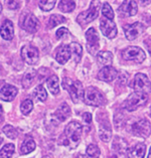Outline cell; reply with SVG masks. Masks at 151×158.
Returning a JSON list of instances; mask_svg holds the SVG:
<instances>
[{
    "label": "cell",
    "mask_w": 151,
    "mask_h": 158,
    "mask_svg": "<svg viewBox=\"0 0 151 158\" xmlns=\"http://www.w3.org/2000/svg\"><path fill=\"white\" fill-rule=\"evenodd\" d=\"M83 132V126L78 121H72L65 127V134L67 137L68 145L71 148H76L81 140V135Z\"/></svg>",
    "instance_id": "cell-1"
},
{
    "label": "cell",
    "mask_w": 151,
    "mask_h": 158,
    "mask_svg": "<svg viewBox=\"0 0 151 158\" xmlns=\"http://www.w3.org/2000/svg\"><path fill=\"white\" fill-rule=\"evenodd\" d=\"M63 86L69 92L73 103H78L84 96L85 91L83 89V85L79 81H73L69 78H65L63 81Z\"/></svg>",
    "instance_id": "cell-2"
},
{
    "label": "cell",
    "mask_w": 151,
    "mask_h": 158,
    "mask_svg": "<svg viewBox=\"0 0 151 158\" xmlns=\"http://www.w3.org/2000/svg\"><path fill=\"white\" fill-rule=\"evenodd\" d=\"M84 101L89 106L100 107L105 103V98L98 89L89 87L84 92Z\"/></svg>",
    "instance_id": "cell-3"
},
{
    "label": "cell",
    "mask_w": 151,
    "mask_h": 158,
    "mask_svg": "<svg viewBox=\"0 0 151 158\" xmlns=\"http://www.w3.org/2000/svg\"><path fill=\"white\" fill-rule=\"evenodd\" d=\"M100 6H101L100 1H92L89 10L84 11V12L79 14L78 18H77V21H78L81 25H85V24L90 23V22H92L94 19H96L97 17H98Z\"/></svg>",
    "instance_id": "cell-4"
},
{
    "label": "cell",
    "mask_w": 151,
    "mask_h": 158,
    "mask_svg": "<svg viewBox=\"0 0 151 158\" xmlns=\"http://www.w3.org/2000/svg\"><path fill=\"white\" fill-rule=\"evenodd\" d=\"M149 96L147 95H143L140 93H136L134 92L133 94H131L125 102L123 104V107L125 108L127 111H134L137 110L139 107H141L143 105H145L147 103V100H148Z\"/></svg>",
    "instance_id": "cell-5"
},
{
    "label": "cell",
    "mask_w": 151,
    "mask_h": 158,
    "mask_svg": "<svg viewBox=\"0 0 151 158\" xmlns=\"http://www.w3.org/2000/svg\"><path fill=\"white\" fill-rule=\"evenodd\" d=\"M19 25L22 29H24L25 31L29 33H34L37 31V29L40 28V22L36 16L32 13H24L21 15L20 22Z\"/></svg>",
    "instance_id": "cell-6"
},
{
    "label": "cell",
    "mask_w": 151,
    "mask_h": 158,
    "mask_svg": "<svg viewBox=\"0 0 151 158\" xmlns=\"http://www.w3.org/2000/svg\"><path fill=\"white\" fill-rule=\"evenodd\" d=\"M133 89L136 93L149 96L151 92V83L144 74H137L133 81Z\"/></svg>",
    "instance_id": "cell-7"
},
{
    "label": "cell",
    "mask_w": 151,
    "mask_h": 158,
    "mask_svg": "<svg viewBox=\"0 0 151 158\" xmlns=\"http://www.w3.org/2000/svg\"><path fill=\"white\" fill-rule=\"evenodd\" d=\"M122 56L124 60L135 61L137 64H141L146 59V55L141 48L138 47H128L122 52Z\"/></svg>",
    "instance_id": "cell-8"
},
{
    "label": "cell",
    "mask_w": 151,
    "mask_h": 158,
    "mask_svg": "<svg viewBox=\"0 0 151 158\" xmlns=\"http://www.w3.org/2000/svg\"><path fill=\"white\" fill-rule=\"evenodd\" d=\"M87 48L91 55L95 56L99 49V34L95 28H89L86 32Z\"/></svg>",
    "instance_id": "cell-9"
},
{
    "label": "cell",
    "mask_w": 151,
    "mask_h": 158,
    "mask_svg": "<svg viewBox=\"0 0 151 158\" xmlns=\"http://www.w3.org/2000/svg\"><path fill=\"white\" fill-rule=\"evenodd\" d=\"M21 57L26 64L30 65L36 64L38 60V57H40L38 49L32 45H24L21 48Z\"/></svg>",
    "instance_id": "cell-10"
},
{
    "label": "cell",
    "mask_w": 151,
    "mask_h": 158,
    "mask_svg": "<svg viewBox=\"0 0 151 158\" xmlns=\"http://www.w3.org/2000/svg\"><path fill=\"white\" fill-rule=\"evenodd\" d=\"M132 129L134 134L141 138H147L151 134V125L146 119H142L136 122L132 126Z\"/></svg>",
    "instance_id": "cell-11"
},
{
    "label": "cell",
    "mask_w": 151,
    "mask_h": 158,
    "mask_svg": "<svg viewBox=\"0 0 151 158\" xmlns=\"http://www.w3.org/2000/svg\"><path fill=\"white\" fill-rule=\"evenodd\" d=\"M100 28L104 35L107 36L108 38H114L118 33L117 26H116L115 22L105 17L102 18V20L100 22Z\"/></svg>",
    "instance_id": "cell-12"
},
{
    "label": "cell",
    "mask_w": 151,
    "mask_h": 158,
    "mask_svg": "<svg viewBox=\"0 0 151 158\" xmlns=\"http://www.w3.org/2000/svg\"><path fill=\"white\" fill-rule=\"evenodd\" d=\"M145 29V26L143 25L141 22H135L130 25L125 26L124 31H125V35L128 40H136L138 36H140Z\"/></svg>",
    "instance_id": "cell-13"
},
{
    "label": "cell",
    "mask_w": 151,
    "mask_h": 158,
    "mask_svg": "<svg viewBox=\"0 0 151 158\" xmlns=\"http://www.w3.org/2000/svg\"><path fill=\"white\" fill-rule=\"evenodd\" d=\"M117 77H118V71L115 68L112 67V65L104 67L98 73V79L100 81H103V82H107V83L114 81Z\"/></svg>",
    "instance_id": "cell-14"
},
{
    "label": "cell",
    "mask_w": 151,
    "mask_h": 158,
    "mask_svg": "<svg viewBox=\"0 0 151 158\" xmlns=\"http://www.w3.org/2000/svg\"><path fill=\"white\" fill-rule=\"evenodd\" d=\"M138 11V6L137 3L135 1H124L121 6L118 8V12H120V14L122 16H133L137 13Z\"/></svg>",
    "instance_id": "cell-15"
},
{
    "label": "cell",
    "mask_w": 151,
    "mask_h": 158,
    "mask_svg": "<svg viewBox=\"0 0 151 158\" xmlns=\"http://www.w3.org/2000/svg\"><path fill=\"white\" fill-rule=\"evenodd\" d=\"M71 56H72V52H71V48H69V44H63L57 49L56 60L59 64H65L71 59Z\"/></svg>",
    "instance_id": "cell-16"
},
{
    "label": "cell",
    "mask_w": 151,
    "mask_h": 158,
    "mask_svg": "<svg viewBox=\"0 0 151 158\" xmlns=\"http://www.w3.org/2000/svg\"><path fill=\"white\" fill-rule=\"evenodd\" d=\"M17 89L11 85H5L4 87L0 90V99L5 102H11L13 101L14 98L17 95Z\"/></svg>",
    "instance_id": "cell-17"
},
{
    "label": "cell",
    "mask_w": 151,
    "mask_h": 158,
    "mask_svg": "<svg viewBox=\"0 0 151 158\" xmlns=\"http://www.w3.org/2000/svg\"><path fill=\"white\" fill-rule=\"evenodd\" d=\"M0 34L3 40H11L14 36V26L10 20H5L0 27Z\"/></svg>",
    "instance_id": "cell-18"
},
{
    "label": "cell",
    "mask_w": 151,
    "mask_h": 158,
    "mask_svg": "<svg viewBox=\"0 0 151 158\" xmlns=\"http://www.w3.org/2000/svg\"><path fill=\"white\" fill-rule=\"evenodd\" d=\"M97 63L100 67H109L113 63V53L111 52H100L97 55Z\"/></svg>",
    "instance_id": "cell-19"
},
{
    "label": "cell",
    "mask_w": 151,
    "mask_h": 158,
    "mask_svg": "<svg viewBox=\"0 0 151 158\" xmlns=\"http://www.w3.org/2000/svg\"><path fill=\"white\" fill-rule=\"evenodd\" d=\"M146 153V146L143 143H139L128 151L129 158H144Z\"/></svg>",
    "instance_id": "cell-20"
},
{
    "label": "cell",
    "mask_w": 151,
    "mask_h": 158,
    "mask_svg": "<svg viewBox=\"0 0 151 158\" xmlns=\"http://www.w3.org/2000/svg\"><path fill=\"white\" fill-rule=\"evenodd\" d=\"M69 115H71V109H69V107L67 103L61 104V105L57 109V111L55 112V116L61 122L67 120V119L69 117Z\"/></svg>",
    "instance_id": "cell-21"
},
{
    "label": "cell",
    "mask_w": 151,
    "mask_h": 158,
    "mask_svg": "<svg viewBox=\"0 0 151 158\" xmlns=\"http://www.w3.org/2000/svg\"><path fill=\"white\" fill-rule=\"evenodd\" d=\"M46 87L48 91L52 95H59L60 93V85H59V78L57 76H50L46 80Z\"/></svg>",
    "instance_id": "cell-22"
},
{
    "label": "cell",
    "mask_w": 151,
    "mask_h": 158,
    "mask_svg": "<svg viewBox=\"0 0 151 158\" xmlns=\"http://www.w3.org/2000/svg\"><path fill=\"white\" fill-rule=\"evenodd\" d=\"M34 149H36V142L32 138L28 137L22 142L20 146V153L22 155H26V154L32 152Z\"/></svg>",
    "instance_id": "cell-23"
},
{
    "label": "cell",
    "mask_w": 151,
    "mask_h": 158,
    "mask_svg": "<svg viewBox=\"0 0 151 158\" xmlns=\"http://www.w3.org/2000/svg\"><path fill=\"white\" fill-rule=\"evenodd\" d=\"M69 48H71V52H72V56L75 59L76 63H79L81 60V57H82V53H83V48L81 47V44H77V42H72L69 44Z\"/></svg>",
    "instance_id": "cell-24"
},
{
    "label": "cell",
    "mask_w": 151,
    "mask_h": 158,
    "mask_svg": "<svg viewBox=\"0 0 151 158\" xmlns=\"http://www.w3.org/2000/svg\"><path fill=\"white\" fill-rule=\"evenodd\" d=\"M33 96L34 98L40 102H44L46 98H48V93H46V90L44 88L42 85H38L37 87L33 90Z\"/></svg>",
    "instance_id": "cell-25"
},
{
    "label": "cell",
    "mask_w": 151,
    "mask_h": 158,
    "mask_svg": "<svg viewBox=\"0 0 151 158\" xmlns=\"http://www.w3.org/2000/svg\"><path fill=\"white\" fill-rule=\"evenodd\" d=\"M36 71H34V70L28 71L24 75V77H23V79H22V86L24 87L25 89L29 88L30 85L32 84L34 78H36Z\"/></svg>",
    "instance_id": "cell-26"
},
{
    "label": "cell",
    "mask_w": 151,
    "mask_h": 158,
    "mask_svg": "<svg viewBox=\"0 0 151 158\" xmlns=\"http://www.w3.org/2000/svg\"><path fill=\"white\" fill-rule=\"evenodd\" d=\"M64 22H65V18L63 16V15L53 14L48 19V27L53 28V27H56L57 25H59L61 23H64Z\"/></svg>",
    "instance_id": "cell-27"
},
{
    "label": "cell",
    "mask_w": 151,
    "mask_h": 158,
    "mask_svg": "<svg viewBox=\"0 0 151 158\" xmlns=\"http://www.w3.org/2000/svg\"><path fill=\"white\" fill-rule=\"evenodd\" d=\"M14 145L13 144H6L3 146V148L0 150V158H10L14 153Z\"/></svg>",
    "instance_id": "cell-28"
},
{
    "label": "cell",
    "mask_w": 151,
    "mask_h": 158,
    "mask_svg": "<svg viewBox=\"0 0 151 158\" xmlns=\"http://www.w3.org/2000/svg\"><path fill=\"white\" fill-rule=\"evenodd\" d=\"M59 8L63 12H72L76 8L75 1H61L59 4Z\"/></svg>",
    "instance_id": "cell-29"
},
{
    "label": "cell",
    "mask_w": 151,
    "mask_h": 158,
    "mask_svg": "<svg viewBox=\"0 0 151 158\" xmlns=\"http://www.w3.org/2000/svg\"><path fill=\"white\" fill-rule=\"evenodd\" d=\"M127 146H128V145H127L126 141L124 139H122V138H118V137L115 138V141L113 143L114 150H116V151H119V152H124L127 149Z\"/></svg>",
    "instance_id": "cell-30"
},
{
    "label": "cell",
    "mask_w": 151,
    "mask_h": 158,
    "mask_svg": "<svg viewBox=\"0 0 151 158\" xmlns=\"http://www.w3.org/2000/svg\"><path fill=\"white\" fill-rule=\"evenodd\" d=\"M102 14H103V16L105 17V18L110 19V20H113V18H114V11H113L112 7L110 6V4L108 2H105L103 4Z\"/></svg>",
    "instance_id": "cell-31"
},
{
    "label": "cell",
    "mask_w": 151,
    "mask_h": 158,
    "mask_svg": "<svg viewBox=\"0 0 151 158\" xmlns=\"http://www.w3.org/2000/svg\"><path fill=\"white\" fill-rule=\"evenodd\" d=\"M20 109L23 115H28L30 112L32 111L33 109V103L30 99H26L24 101L22 102L21 106H20Z\"/></svg>",
    "instance_id": "cell-32"
},
{
    "label": "cell",
    "mask_w": 151,
    "mask_h": 158,
    "mask_svg": "<svg viewBox=\"0 0 151 158\" xmlns=\"http://www.w3.org/2000/svg\"><path fill=\"white\" fill-rule=\"evenodd\" d=\"M2 130H3V133H4L8 138H10V139H15L18 135L17 130L11 125H5L3 127Z\"/></svg>",
    "instance_id": "cell-33"
},
{
    "label": "cell",
    "mask_w": 151,
    "mask_h": 158,
    "mask_svg": "<svg viewBox=\"0 0 151 158\" xmlns=\"http://www.w3.org/2000/svg\"><path fill=\"white\" fill-rule=\"evenodd\" d=\"M87 155L93 157V158H98L100 155V149L95 144H90L87 147Z\"/></svg>",
    "instance_id": "cell-34"
},
{
    "label": "cell",
    "mask_w": 151,
    "mask_h": 158,
    "mask_svg": "<svg viewBox=\"0 0 151 158\" xmlns=\"http://www.w3.org/2000/svg\"><path fill=\"white\" fill-rule=\"evenodd\" d=\"M100 139L104 142H109L111 139V129L109 128H101L99 133Z\"/></svg>",
    "instance_id": "cell-35"
},
{
    "label": "cell",
    "mask_w": 151,
    "mask_h": 158,
    "mask_svg": "<svg viewBox=\"0 0 151 158\" xmlns=\"http://www.w3.org/2000/svg\"><path fill=\"white\" fill-rule=\"evenodd\" d=\"M56 4V0H52V1H40L38 2V5H40V9L44 11H49L52 10Z\"/></svg>",
    "instance_id": "cell-36"
},
{
    "label": "cell",
    "mask_w": 151,
    "mask_h": 158,
    "mask_svg": "<svg viewBox=\"0 0 151 158\" xmlns=\"http://www.w3.org/2000/svg\"><path fill=\"white\" fill-rule=\"evenodd\" d=\"M69 35V29L65 28V27H61L60 29H57V33H56L57 38V40H65V38H67Z\"/></svg>",
    "instance_id": "cell-37"
},
{
    "label": "cell",
    "mask_w": 151,
    "mask_h": 158,
    "mask_svg": "<svg viewBox=\"0 0 151 158\" xmlns=\"http://www.w3.org/2000/svg\"><path fill=\"white\" fill-rule=\"evenodd\" d=\"M83 121H84L85 124L90 125L92 123V115L90 113H85L83 115Z\"/></svg>",
    "instance_id": "cell-38"
},
{
    "label": "cell",
    "mask_w": 151,
    "mask_h": 158,
    "mask_svg": "<svg viewBox=\"0 0 151 158\" xmlns=\"http://www.w3.org/2000/svg\"><path fill=\"white\" fill-rule=\"evenodd\" d=\"M6 3H7V6L11 9H16L19 7V4H18L19 2L17 1H6Z\"/></svg>",
    "instance_id": "cell-39"
},
{
    "label": "cell",
    "mask_w": 151,
    "mask_h": 158,
    "mask_svg": "<svg viewBox=\"0 0 151 158\" xmlns=\"http://www.w3.org/2000/svg\"><path fill=\"white\" fill-rule=\"evenodd\" d=\"M2 118H3V110H2V106L0 105V122L2 121Z\"/></svg>",
    "instance_id": "cell-40"
},
{
    "label": "cell",
    "mask_w": 151,
    "mask_h": 158,
    "mask_svg": "<svg viewBox=\"0 0 151 158\" xmlns=\"http://www.w3.org/2000/svg\"><path fill=\"white\" fill-rule=\"evenodd\" d=\"M76 158H87V156L86 155H82V154H79V155L77 156Z\"/></svg>",
    "instance_id": "cell-41"
},
{
    "label": "cell",
    "mask_w": 151,
    "mask_h": 158,
    "mask_svg": "<svg viewBox=\"0 0 151 158\" xmlns=\"http://www.w3.org/2000/svg\"><path fill=\"white\" fill-rule=\"evenodd\" d=\"M1 11H2V5H1V3H0V13H1Z\"/></svg>",
    "instance_id": "cell-42"
},
{
    "label": "cell",
    "mask_w": 151,
    "mask_h": 158,
    "mask_svg": "<svg viewBox=\"0 0 151 158\" xmlns=\"http://www.w3.org/2000/svg\"><path fill=\"white\" fill-rule=\"evenodd\" d=\"M148 158H151V148H150V151H149V155H148Z\"/></svg>",
    "instance_id": "cell-43"
}]
</instances>
